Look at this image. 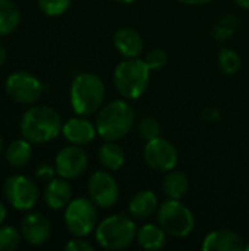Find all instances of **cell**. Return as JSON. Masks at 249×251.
<instances>
[{"instance_id": "83f0119b", "label": "cell", "mask_w": 249, "mask_h": 251, "mask_svg": "<svg viewBox=\"0 0 249 251\" xmlns=\"http://www.w3.org/2000/svg\"><path fill=\"white\" fill-rule=\"evenodd\" d=\"M145 62L150 66V69H161L167 63V54L161 49H154L147 54Z\"/></svg>"}, {"instance_id": "52a82bcc", "label": "cell", "mask_w": 249, "mask_h": 251, "mask_svg": "<svg viewBox=\"0 0 249 251\" xmlns=\"http://www.w3.org/2000/svg\"><path fill=\"white\" fill-rule=\"evenodd\" d=\"M65 224L69 232L84 238L91 234L97 225V209L92 200L75 199L66 206Z\"/></svg>"}, {"instance_id": "7c38bea8", "label": "cell", "mask_w": 249, "mask_h": 251, "mask_svg": "<svg viewBox=\"0 0 249 251\" xmlns=\"http://www.w3.org/2000/svg\"><path fill=\"white\" fill-rule=\"evenodd\" d=\"M56 172L65 179H75L81 176L88 166L87 153L78 146L62 149L56 156Z\"/></svg>"}, {"instance_id": "9c48e42d", "label": "cell", "mask_w": 249, "mask_h": 251, "mask_svg": "<svg viewBox=\"0 0 249 251\" xmlns=\"http://www.w3.org/2000/svg\"><path fill=\"white\" fill-rule=\"evenodd\" d=\"M6 94L19 104H31L41 96V82L28 72H13L7 76L4 84Z\"/></svg>"}, {"instance_id": "d590c367", "label": "cell", "mask_w": 249, "mask_h": 251, "mask_svg": "<svg viewBox=\"0 0 249 251\" xmlns=\"http://www.w3.org/2000/svg\"><path fill=\"white\" fill-rule=\"evenodd\" d=\"M1 151H3V141H1V138H0V154H1Z\"/></svg>"}, {"instance_id": "8fae6325", "label": "cell", "mask_w": 249, "mask_h": 251, "mask_svg": "<svg viewBox=\"0 0 249 251\" xmlns=\"http://www.w3.org/2000/svg\"><path fill=\"white\" fill-rule=\"evenodd\" d=\"M88 193L95 206L100 207H112L119 200V187L114 178L104 172H94L88 181Z\"/></svg>"}, {"instance_id": "7402d4cb", "label": "cell", "mask_w": 249, "mask_h": 251, "mask_svg": "<svg viewBox=\"0 0 249 251\" xmlns=\"http://www.w3.org/2000/svg\"><path fill=\"white\" fill-rule=\"evenodd\" d=\"M21 22V12L10 0H0V37H4L16 29Z\"/></svg>"}, {"instance_id": "2e32d148", "label": "cell", "mask_w": 249, "mask_h": 251, "mask_svg": "<svg viewBox=\"0 0 249 251\" xmlns=\"http://www.w3.org/2000/svg\"><path fill=\"white\" fill-rule=\"evenodd\" d=\"M113 44L126 57H136L144 49L142 37L132 28L117 29L113 35Z\"/></svg>"}, {"instance_id": "5bb4252c", "label": "cell", "mask_w": 249, "mask_h": 251, "mask_svg": "<svg viewBox=\"0 0 249 251\" xmlns=\"http://www.w3.org/2000/svg\"><path fill=\"white\" fill-rule=\"evenodd\" d=\"M97 128L84 116L72 118L62 126L63 137L75 146H84L94 140Z\"/></svg>"}, {"instance_id": "f1b7e54d", "label": "cell", "mask_w": 249, "mask_h": 251, "mask_svg": "<svg viewBox=\"0 0 249 251\" xmlns=\"http://www.w3.org/2000/svg\"><path fill=\"white\" fill-rule=\"evenodd\" d=\"M66 251H92V246L90 243H87L85 240H81L79 237H76V240L69 241L65 246Z\"/></svg>"}, {"instance_id": "d6986e66", "label": "cell", "mask_w": 249, "mask_h": 251, "mask_svg": "<svg viewBox=\"0 0 249 251\" xmlns=\"http://www.w3.org/2000/svg\"><path fill=\"white\" fill-rule=\"evenodd\" d=\"M136 241L145 250H160L166 244V231L154 224H147L136 231Z\"/></svg>"}, {"instance_id": "f546056e", "label": "cell", "mask_w": 249, "mask_h": 251, "mask_svg": "<svg viewBox=\"0 0 249 251\" xmlns=\"http://www.w3.org/2000/svg\"><path fill=\"white\" fill-rule=\"evenodd\" d=\"M51 175H53V169L48 168V166L40 168V171H38V176H47V178H50Z\"/></svg>"}, {"instance_id": "603a6c76", "label": "cell", "mask_w": 249, "mask_h": 251, "mask_svg": "<svg viewBox=\"0 0 249 251\" xmlns=\"http://www.w3.org/2000/svg\"><path fill=\"white\" fill-rule=\"evenodd\" d=\"M189 188V179L185 174L179 171H170L163 182V190L169 199L181 200Z\"/></svg>"}, {"instance_id": "5b68a950", "label": "cell", "mask_w": 249, "mask_h": 251, "mask_svg": "<svg viewBox=\"0 0 249 251\" xmlns=\"http://www.w3.org/2000/svg\"><path fill=\"white\" fill-rule=\"evenodd\" d=\"M97 243L107 250H122L136 238L134 221L126 215H113L106 218L95 229Z\"/></svg>"}, {"instance_id": "4dcf8cb0", "label": "cell", "mask_w": 249, "mask_h": 251, "mask_svg": "<svg viewBox=\"0 0 249 251\" xmlns=\"http://www.w3.org/2000/svg\"><path fill=\"white\" fill-rule=\"evenodd\" d=\"M179 1L185 4H191V6H197V4H205L211 0H179Z\"/></svg>"}, {"instance_id": "4fadbf2b", "label": "cell", "mask_w": 249, "mask_h": 251, "mask_svg": "<svg viewBox=\"0 0 249 251\" xmlns=\"http://www.w3.org/2000/svg\"><path fill=\"white\" fill-rule=\"evenodd\" d=\"M51 234V226L48 219L41 213H29L22 219L21 235L31 246L44 244Z\"/></svg>"}, {"instance_id": "ba28073f", "label": "cell", "mask_w": 249, "mask_h": 251, "mask_svg": "<svg viewBox=\"0 0 249 251\" xmlns=\"http://www.w3.org/2000/svg\"><path fill=\"white\" fill-rule=\"evenodd\" d=\"M7 203L16 210H31L38 200V187L25 175H12L4 182Z\"/></svg>"}, {"instance_id": "d6a6232c", "label": "cell", "mask_w": 249, "mask_h": 251, "mask_svg": "<svg viewBox=\"0 0 249 251\" xmlns=\"http://www.w3.org/2000/svg\"><path fill=\"white\" fill-rule=\"evenodd\" d=\"M4 218H6V207H4V204L0 201V225L3 224Z\"/></svg>"}, {"instance_id": "836d02e7", "label": "cell", "mask_w": 249, "mask_h": 251, "mask_svg": "<svg viewBox=\"0 0 249 251\" xmlns=\"http://www.w3.org/2000/svg\"><path fill=\"white\" fill-rule=\"evenodd\" d=\"M241 7H244V9H248L249 10V0H235Z\"/></svg>"}, {"instance_id": "8d00e7d4", "label": "cell", "mask_w": 249, "mask_h": 251, "mask_svg": "<svg viewBox=\"0 0 249 251\" xmlns=\"http://www.w3.org/2000/svg\"><path fill=\"white\" fill-rule=\"evenodd\" d=\"M245 250H249V244H247V246H245Z\"/></svg>"}, {"instance_id": "277c9868", "label": "cell", "mask_w": 249, "mask_h": 251, "mask_svg": "<svg viewBox=\"0 0 249 251\" xmlns=\"http://www.w3.org/2000/svg\"><path fill=\"white\" fill-rule=\"evenodd\" d=\"M150 66L145 60L129 57L114 69V87L125 99L135 100L141 97L150 82Z\"/></svg>"}, {"instance_id": "ac0fdd59", "label": "cell", "mask_w": 249, "mask_h": 251, "mask_svg": "<svg viewBox=\"0 0 249 251\" xmlns=\"http://www.w3.org/2000/svg\"><path fill=\"white\" fill-rule=\"evenodd\" d=\"M157 209V196L151 190H142L129 201V213L134 219H147Z\"/></svg>"}, {"instance_id": "44dd1931", "label": "cell", "mask_w": 249, "mask_h": 251, "mask_svg": "<svg viewBox=\"0 0 249 251\" xmlns=\"http://www.w3.org/2000/svg\"><path fill=\"white\" fill-rule=\"evenodd\" d=\"M98 159L109 171H119L125 163V151L114 141H107L100 147Z\"/></svg>"}, {"instance_id": "6da1fadb", "label": "cell", "mask_w": 249, "mask_h": 251, "mask_svg": "<svg viewBox=\"0 0 249 251\" xmlns=\"http://www.w3.org/2000/svg\"><path fill=\"white\" fill-rule=\"evenodd\" d=\"M60 115L47 106L28 109L21 119V132L32 144H43L54 140L62 131Z\"/></svg>"}, {"instance_id": "9a60e30c", "label": "cell", "mask_w": 249, "mask_h": 251, "mask_svg": "<svg viewBox=\"0 0 249 251\" xmlns=\"http://www.w3.org/2000/svg\"><path fill=\"white\" fill-rule=\"evenodd\" d=\"M203 250L205 251H241L245 250L242 238L227 229H219L210 232L203 243Z\"/></svg>"}, {"instance_id": "4316f807", "label": "cell", "mask_w": 249, "mask_h": 251, "mask_svg": "<svg viewBox=\"0 0 249 251\" xmlns=\"http://www.w3.org/2000/svg\"><path fill=\"white\" fill-rule=\"evenodd\" d=\"M138 134L145 141L154 140L160 135V124L154 118H144L138 125Z\"/></svg>"}, {"instance_id": "8992f818", "label": "cell", "mask_w": 249, "mask_h": 251, "mask_svg": "<svg viewBox=\"0 0 249 251\" xmlns=\"http://www.w3.org/2000/svg\"><path fill=\"white\" fill-rule=\"evenodd\" d=\"M157 219L160 226L166 231V234L176 238H183L189 235L195 225L192 212L179 200L173 199L164 201L160 206Z\"/></svg>"}, {"instance_id": "3957f363", "label": "cell", "mask_w": 249, "mask_h": 251, "mask_svg": "<svg viewBox=\"0 0 249 251\" xmlns=\"http://www.w3.org/2000/svg\"><path fill=\"white\" fill-rule=\"evenodd\" d=\"M134 119V110L126 101H112L98 112L95 122L97 134L106 141H117L131 131Z\"/></svg>"}, {"instance_id": "30bf717a", "label": "cell", "mask_w": 249, "mask_h": 251, "mask_svg": "<svg viewBox=\"0 0 249 251\" xmlns=\"http://www.w3.org/2000/svg\"><path fill=\"white\" fill-rule=\"evenodd\" d=\"M144 159L150 168L158 172H170L178 165V150L169 140L157 137L147 141Z\"/></svg>"}, {"instance_id": "ffe728a7", "label": "cell", "mask_w": 249, "mask_h": 251, "mask_svg": "<svg viewBox=\"0 0 249 251\" xmlns=\"http://www.w3.org/2000/svg\"><path fill=\"white\" fill-rule=\"evenodd\" d=\"M31 144L26 138H22V140H15L13 143L9 144L7 150L4 151V157H6V162L13 166V168H22L25 166L31 156H32V149H31Z\"/></svg>"}, {"instance_id": "cb8c5ba5", "label": "cell", "mask_w": 249, "mask_h": 251, "mask_svg": "<svg viewBox=\"0 0 249 251\" xmlns=\"http://www.w3.org/2000/svg\"><path fill=\"white\" fill-rule=\"evenodd\" d=\"M21 243L19 231L13 226L0 228V251L16 250Z\"/></svg>"}, {"instance_id": "d4e9b609", "label": "cell", "mask_w": 249, "mask_h": 251, "mask_svg": "<svg viewBox=\"0 0 249 251\" xmlns=\"http://www.w3.org/2000/svg\"><path fill=\"white\" fill-rule=\"evenodd\" d=\"M219 65L225 74L232 75L241 68V57L236 51L226 49V50H222L219 56Z\"/></svg>"}, {"instance_id": "7a4b0ae2", "label": "cell", "mask_w": 249, "mask_h": 251, "mask_svg": "<svg viewBox=\"0 0 249 251\" xmlns=\"http://www.w3.org/2000/svg\"><path fill=\"white\" fill-rule=\"evenodd\" d=\"M106 87L100 76L94 74H79L70 85V104L78 116L95 113L104 100Z\"/></svg>"}, {"instance_id": "1f68e13d", "label": "cell", "mask_w": 249, "mask_h": 251, "mask_svg": "<svg viewBox=\"0 0 249 251\" xmlns=\"http://www.w3.org/2000/svg\"><path fill=\"white\" fill-rule=\"evenodd\" d=\"M6 49H4V46L0 43V66H3V63H4V60H6Z\"/></svg>"}, {"instance_id": "484cf974", "label": "cell", "mask_w": 249, "mask_h": 251, "mask_svg": "<svg viewBox=\"0 0 249 251\" xmlns=\"http://www.w3.org/2000/svg\"><path fill=\"white\" fill-rule=\"evenodd\" d=\"M72 4V0H38L40 9L47 16H60Z\"/></svg>"}, {"instance_id": "e575fe53", "label": "cell", "mask_w": 249, "mask_h": 251, "mask_svg": "<svg viewBox=\"0 0 249 251\" xmlns=\"http://www.w3.org/2000/svg\"><path fill=\"white\" fill-rule=\"evenodd\" d=\"M114 1H119V3H125V4H128V3H132V1H135V0H114Z\"/></svg>"}, {"instance_id": "e0dca14e", "label": "cell", "mask_w": 249, "mask_h": 251, "mask_svg": "<svg viewBox=\"0 0 249 251\" xmlns=\"http://www.w3.org/2000/svg\"><path fill=\"white\" fill-rule=\"evenodd\" d=\"M72 199V188L63 179H51L44 190V201L50 209L59 210L66 207Z\"/></svg>"}]
</instances>
